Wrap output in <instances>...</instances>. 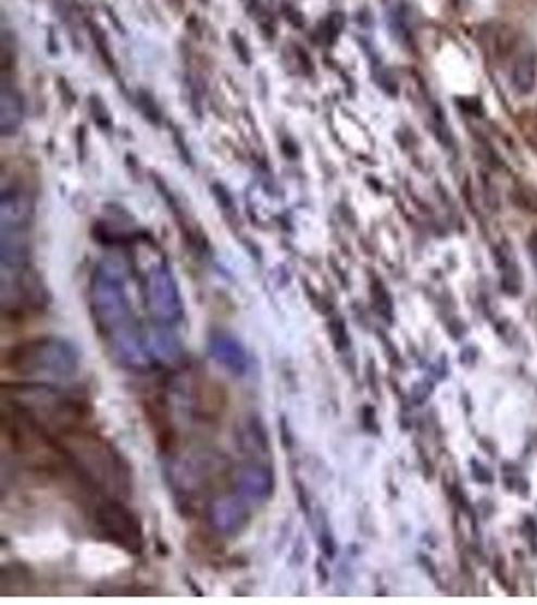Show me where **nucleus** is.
<instances>
[{
  "mask_svg": "<svg viewBox=\"0 0 537 605\" xmlns=\"http://www.w3.org/2000/svg\"><path fill=\"white\" fill-rule=\"evenodd\" d=\"M68 462L82 472L83 479L108 495H125L129 472L115 448L101 436L82 428L54 439Z\"/></svg>",
  "mask_w": 537,
  "mask_h": 605,
  "instance_id": "obj_1",
  "label": "nucleus"
},
{
  "mask_svg": "<svg viewBox=\"0 0 537 605\" xmlns=\"http://www.w3.org/2000/svg\"><path fill=\"white\" fill-rule=\"evenodd\" d=\"M4 402L53 439L82 428V402L51 385H7Z\"/></svg>",
  "mask_w": 537,
  "mask_h": 605,
  "instance_id": "obj_2",
  "label": "nucleus"
},
{
  "mask_svg": "<svg viewBox=\"0 0 537 605\" xmlns=\"http://www.w3.org/2000/svg\"><path fill=\"white\" fill-rule=\"evenodd\" d=\"M4 368L39 384L67 382L79 370V351L61 337L28 339L7 351Z\"/></svg>",
  "mask_w": 537,
  "mask_h": 605,
  "instance_id": "obj_3",
  "label": "nucleus"
},
{
  "mask_svg": "<svg viewBox=\"0 0 537 605\" xmlns=\"http://www.w3.org/2000/svg\"><path fill=\"white\" fill-rule=\"evenodd\" d=\"M91 309L95 323L105 335V339L117 331L135 325L123 285L122 269H117L113 262H103L95 273L91 283Z\"/></svg>",
  "mask_w": 537,
  "mask_h": 605,
  "instance_id": "obj_4",
  "label": "nucleus"
},
{
  "mask_svg": "<svg viewBox=\"0 0 537 605\" xmlns=\"http://www.w3.org/2000/svg\"><path fill=\"white\" fill-rule=\"evenodd\" d=\"M45 301V287L28 264H0V302L7 313L35 309Z\"/></svg>",
  "mask_w": 537,
  "mask_h": 605,
  "instance_id": "obj_5",
  "label": "nucleus"
},
{
  "mask_svg": "<svg viewBox=\"0 0 537 605\" xmlns=\"http://www.w3.org/2000/svg\"><path fill=\"white\" fill-rule=\"evenodd\" d=\"M149 313L160 325H174L182 319V297L170 267L155 264L146 276Z\"/></svg>",
  "mask_w": 537,
  "mask_h": 605,
  "instance_id": "obj_6",
  "label": "nucleus"
},
{
  "mask_svg": "<svg viewBox=\"0 0 537 605\" xmlns=\"http://www.w3.org/2000/svg\"><path fill=\"white\" fill-rule=\"evenodd\" d=\"M97 523L108 533L109 539L120 543L125 550L139 551L143 547L141 524L135 519L134 513L125 509L122 503L109 501L97 510Z\"/></svg>",
  "mask_w": 537,
  "mask_h": 605,
  "instance_id": "obj_7",
  "label": "nucleus"
},
{
  "mask_svg": "<svg viewBox=\"0 0 537 605\" xmlns=\"http://www.w3.org/2000/svg\"><path fill=\"white\" fill-rule=\"evenodd\" d=\"M33 198L21 186H4L0 198V231L28 233L33 221Z\"/></svg>",
  "mask_w": 537,
  "mask_h": 605,
  "instance_id": "obj_8",
  "label": "nucleus"
},
{
  "mask_svg": "<svg viewBox=\"0 0 537 605\" xmlns=\"http://www.w3.org/2000/svg\"><path fill=\"white\" fill-rule=\"evenodd\" d=\"M234 486H236V495L242 496L246 501L264 503L274 491V474L268 467L250 462L238 468L234 477Z\"/></svg>",
  "mask_w": 537,
  "mask_h": 605,
  "instance_id": "obj_9",
  "label": "nucleus"
},
{
  "mask_svg": "<svg viewBox=\"0 0 537 605\" xmlns=\"http://www.w3.org/2000/svg\"><path fill=\"white\" fill-rule=\"evenodd\" d=\"M208 515L214 531L222 535L238 533L248 519V510L240 495L217 496L210 505Z\"/></svg>",
  "mask_w": 537,
  "mask_h": 605,
  "instance_id": "obj_10",
  "label": "nucleus"
},
{
  "mask_svg": "<svg viewBox=\"0 0 537 605\" xmlns=\"http://www.w3.org/2000/svg\"><path fill=\"white\" fill-rule=\"evenodd\" d=\"M210 354L224 370H228L234 375H243L250 368V358L243 345L234 335L224 331H215L210 337Z\"/></svg>",
  "mask_w": 537,
  "mask_h": 605,
  "instance_id": "obj_11",
  "label": "nucleus"
},
{
  "mask_svg": "<svg viewBox=\"0 0 537 605\" xmlns=\"http://www.w3.org/2000/svg\"><path fill=\"white\" fill-rule=\"evenodd\" d=\"M510 82L517 96H529L537 83V51L532 45L517 47L511 57Z\"/></svg>",
  "mask_w": 537,
  "mask_h": 605,
  "instance_id": "obj_12",
  "label": "nucleus"
},
{
  "mask_svg": "<svg viewBox=\"0 0 537 605\" xmlns=\"http://www.w3.org/2000/svg\"><path fill=\"white\" fill-rule=\"evenodd\" d=\"M23 99L11 83L2 82L0 87V132L4 136H13L23 124Z\"/></svg>",
  "mask_w": 537,
  "mask_h": 605,
  "instance_id": "obj_13",
  "label": "nucleus"
},
{
  "mask_svg": "<svg viewBox=\"0 0 537 605\" xmlns=\"http://www.w3.org/2000/svg\"><path fill=\"white\" fill-rule=\"evenodd\" d=\"M146 344L151 359H158L163 366H172L182 354L179 342L172 331L167 330V325H160L148 331L146 335Z\"/></svg>",
  "mask_w": 537,
  "mask_h": 605,
  "instance_id": "obj_14",
  "label": "nucleus"
},
{
  "mask_svg": "<svg viewBox=\"0 0 537 605\" xmlns=\"http://www.w3.org/2000/svg\"><path fill=\"white\" fill-rule=\"evenodd\" d=\"M172 472H174L175 484L179 489H186V491L198 489L203 482V477H205L203 465H200L198 460H191V458H184V460L175 462Z\"/></svg>",
  "mask_w": 537,
  "mask_h": 605,
  "instance_id": "obj_15",
  "label": "nucleus"
},
{
  "mask_svg": "<svg viewBox=\"0 0 537 605\" xmlns=\"http://www.w3.org/2000/svg\"><path fill=\"white\" fill-rule=\"evenodd\" d=\"M529 250H532V257L537 264V234H532V238H529Z\"/></svg>",
  "mask_w": 537,
  "mask_h": 605,
  "instance_id": "obj_16",
  "label": "nucleus"
}]
</instances>
